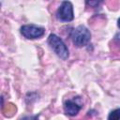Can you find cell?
<instances>
[{"instance_id":"obj_1","label":"cell","mask_w":120,"mask_h":120,"mask_svg":"<svg viewBox=\"0 0 120 120\" xmlns=\"http://www.w3.org/2000/svg\"><path fill=\"white\" fill-rule=\"evenodd\" d=\"M48 45L52 50V52L62 60H67L69 56V51L68 46L62 40L60 37L55 34H50L47 39Z\"/></svg>"},{"instance_id":"obj_2","label":"cell","mask_w":120,"mask_h":120,"mask_svg":"<svg viewBox=\"0 0 120 120\" xmlns=\"http://www.w3.org/2000/svg\"><path fill=\"white\" fill-rule=\"evenodd\" d=\"M70 38L72 40V43L78 47H85L89 44L91 40V33L89 29L84 25H78L76 28H74L70 34Z\"/></svg>"},{"instance_id":"obj_3","label":"cell","mask_w":120,"mask_h":120,"mask_svg":"<svg viewBox=\"0 0 120 120\" xmlns=\"http://www.w3.org/2000/svg\"><path fill=\"white\" fill-rule=\"evenodd\" d=\"M56 18L64 22H71L74 19L72 3L69 1H63L56 10Z\"/></svg>"},{"instance_id":"obj_4","label":"cell","mask_w":120,"mask_h":120,"mask_svg":"<svg viewBox=\"0 0 120 120\" xmlns=\"http://www.w3.org/2000/svg\"><path fill=\"white\" fill-rule=\"evenodd\" d=\"M20 32L27 39H36L45 34V28L36 24H25L20 28Z\"/></svg>"},{"instance_id":"obj_5","label":"cell","mask_w":120,"mask_h":120,"mask_svg":"<svg viewBox=\"0 0 120 120\" xmlns=\"http://www.w3.org/2000/svg\"><path fill=\"white\" fill-rule=\"evenodd\" d=\"M82 108V104L77 102L75 99H68L64 102V112L67 115L69 116L77 115Z\"/></svg>"},{"instance_id":"obj_6","label":"cell","mask_w":120,"mask_h":120,"mask_svg":"<svg viewBox=\"0 0 120 120\" xmlns=\"http://www.w3.org/2000/svg\"><path fill=\"white\" fill-rule=\"evenodd\" d=\"M107 120H120V108L111 111Z\"/></svg>"},{"instance_id":"obj_7","label":"cell","mask_w":120,"mask_h":120,"mask_svg":"<svg viewBox=\"0 0 120 120\" xmlns=\"http://www.w3.org/2000/svg\"><path fill=\"white\" fill-rule=\"evenodd\" d=\"M39 115L38 114H34V115H24L20 118V120H38Z\"/></svg>"},{"instance_id":"obj_8","label":"cell","mask_w":120,"mask_h":120,"mask_svg":"<svg viewBox=\"0 0 120 120\" xmlns=\"http://www.w3.org/2000/svg\"><path fill=\"white\" fill-rule=\"evenodd\" d=\"M113 41H114L117 45H119V46H120V32H119V33H117V34L114 36V38H113Z\"/></svg>"},{"instance_id":"obj_9","label":"cell","mask_w":120,"mask_h":120,"mask_svg":"<svg viewBox=\"0 0 120 120\" xmlns=\"http://www.w3.org/2000/svg\"><path fill=\"white\" fill-rule=\"evenodd\" d=\"M117 26H118V27L120 28V18H119V19L117 20Z\"/></svg>"}]
</instances>
